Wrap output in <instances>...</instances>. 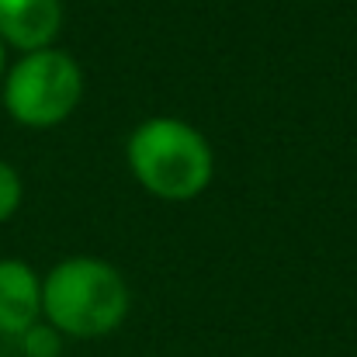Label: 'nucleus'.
I'll use <instances>...</instances> for the list:
<instances>
[{
	"label": "nucleus",
	"instance_id": "0eeeda50",
	"mask_svg": "<svg viewBox=\"0 0 357 357\" xmlns=\"http://www.w3.org/2000/svg\"><path fill=\"white\" fill-rule=\"evenodd\" d=\"M21 177H17V170L7 163V160H0V222H7L14 212H17V205H21Z\"/></svg>",
	"mask_w": 357,
	"mask_h": 357
},
{
	"label": "nucleus",
	"instance_id": "39448f33",
	"mask_svg": "<svg viewBox=\"0 0 357 357\" xmlns=\"http://www.w3.org/2000/svg\"><path fill=\"white\" fill-rule=\"evenodd\" d=\"M42 316V278L24 260H0V333L21 337Z\"/></svg>",
	"mask_w": 357,
	"mask_h": 357
},
{
	"label": "nucleus",
	"instance_id": "7ed1b4c3",
	"mask_svg": "<svg viewBox=\"0 0 357 357\" xmlns=\"http://www.w3.org/2000/svg\"><path fill=\"white\" fill-rule=\"evenodd\" d=\"M84 98V73L63 49L24 52L3 80L7 115L28 128H52L73 115Z\"/></svg>",
	"mask_w": 357,
	"mask_h": 357
},
{
	"label": "nucleus",
	"instance_id": "423d86ee",
	"mask_svg": "<svg viewBox=\"0 0 357 357\" xmlns=\"http://www.w3.org/2000/svg\"><path fill=\"white\" fill-rule=\"evenodd\" d=\"M17 340H21L24 357H59L63 354V333H59L56 326H49V323L28 326Z\"/></svg>",
	"mask_w": 357,
	"mask_h": 357
},
{
	"label": "nucleus",
	"instance_id": "1a4fd4ad",
	"mask_svg": "<svg viewBox=\"0 0 357 357\" xmlns=\"http://www.w3.org/2000/svg\"><path fill=\"white\" fill-rule=\"evenodd\" d=\"M0 357H3V354H0Z\"/></svg>",
	"mask_w": 357,
	"mask_h": 357
},
{
	"label": "nucleus",
	"instance_id": "6e6552de",
	"mask_svg": "<svg viewBox=\"0 0 357 357\" xmlns=\"http://www.w3.org/2000/svg\"><path fill=\"white\" fill-rule=\"evenodd\" d=\"M0 73H3V42H0Z\"/></svg>",
	"mask_w": 357,
	"mask_h": 357
},
{
	"label": "nucleus",
	"instance_id": "f257e3e1",
	"mask_svg": "<svg viewBox=\"0 0 357 357\" xmlns=\"http://www.w3.org/2000/svg\"><path fill=\"white\" fill-rule=\"evenodd\" d=\"M42 316L63 337H105L128 316V284L98 257H70L42 278Z\"/></svg>",
	"mask_w": 357,
	"mask_h": 357
},
{
	"label": "nucleus",
	"instance_id": "f03ea898",
	"mask_svg": "<svg viewBox=\"0 0 357 357\" xmlns=\"http://www.w3.org/2000/svg\"><path fill=\"white\" fill-rule=\"evenodd\" d=\"M132 177L156 198H198L215 170L208 139L181 119H146L125 146Z\"/></svg>",
	"mask_w": 357,
	"mask_h": 357
},
{
	"label": "nucleus",
	"instance_id": "20e7f679",
	"mask_svg": "<svg viewBox=\"0 0 357 357\" xmlns=\"http://www.w3.org/2000/svg\"><path fill=\"white\" fill-rule=\"evenodd\" d=\"M63 24L59 0H0V42L21 52L49 49Z\"/></svg>",
	"mask_w": 357,
	"mask_h": 357
}]
</instances>
